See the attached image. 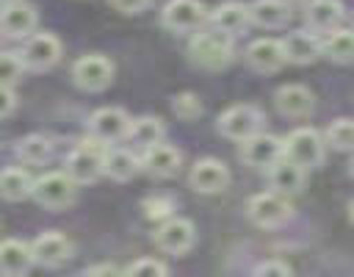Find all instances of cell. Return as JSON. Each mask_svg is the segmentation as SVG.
I'll use <instances>...</instances> for the list:
<instances>
[{
	"label": "cell",
	"mask_w": 354,
	"mask_h": 277,
	"mask_svg": "<svg viewBox=\"0 0 354 277\" xmlns=\"http://www.w3.org/2000/svg\"><path fill=\"white\" fill-rule=\"evenodd\" d=\"M72 80L75 86H80L83 91H102L111 86L113 80V64L111 58L100 55V53H88V55H80L75 64H72Z\"/></svg>",
	"instance_id": "cell-8"
},
{
	"label": "cell",
	"mask_w": 354,
	"mask_h": 277,
	"mask_svg": "<svg viewBox=\"0 0 354 277\" xmlns=\"http://www.w3.org/2000/svg\"><path fill=\"white\" fill-rule=\"evenodd\" d=\"M180 163H183V155L177 147L171 144H152V147H144V155H141V169L152 177H171L180 172Z\"/></svg>",
	"instance_id": "cell-17"
},
{
	"label": "cell",
	"mask_w": 354,
	"mask_h": 277,
	"mask_svg": "<svg viewBox=\"0 0 354 277\" xmlns=\"http://www.w3.org/2000/svg\"><path fill=\"white\" fill-rule=\"evenodd\" d=\"M218 133L224 138H232V141H243L249 136H254L260 127H263V111L252 102H238V105H230L221 116H218Z\"/></svg>",
	"instance_id": "cell-6"
},
{
	"label": "cell",
	"mask_w": 354,
	"mask_h": 277,
	"mask_svg": "<svg viewBox=\"0 0 354 277\" xmlns=\"http://www.w3.org/2000/svg\"><path fill=\"white\" fill-rule=\"evenodd\" d=\"M11 3H19V0H0V6H11Z\"/></svg>",
	"instance_id": "cell-41"
},
{
	"label": "cell",
	"mask_w": 354,
	"mask_h": 277,
	"mask_svg": "<svg viewBox=\"0 0 354 277\" xmlns=\"http://www.w3.org/2000/svg\"><path fill=\"white\" fill-rule=\"evenodd\" d=\"M254 274H274V277H279V274H290V266L288 263H282V260H266V263H260V266H254Z\"/></svg>",
	"instance_id": "cell-36"
},
{
	"label": "cell",
	"mask_w": 354,
	"mask_h": 277,
	"mask_svg": "<svg viewBox=\"0 0 354 277\" xmlns=\"http://www.w3.org/2000/svg\"><path fill=\"white\" fill-rule=\"evenodd\" d=\"M130 116L116 108V105H108V108H97L91 116H88V133L102 141V144H116L122 138H127L130 133Z\"/></svg>",
	"instance_id": "cell-10"
},
{
	"label": "cell",
	"mask_w": 354,
	"mask_h": 277,
	"mask_svg": "<svg viewBox=\"0 0 354 277\" xmlns=\"http://www.w3.org/2000/svg\"><path fill=\"white\" fill-rule=\"evenodd\" d=\"M163 136H166V127H163V122L158 116H138V119H133L130 122V133H127V138L136 141L138 147H152V144L163 141Z\"/></svg>",
	"instance_id": "cell-29"
},
{
	"label": "cell",
	"mask_w": 354,
	"mask_h": 277,
	"mask_svg": "<svg viewBox=\"0 0 354 277\" xmlns=\"http://www.w3.org/2000/svg\"><path fill=\"white\" fill-rule=\"evenodd\" d=\"M274 105L282 116L288 119H304L313 114L315 108V97L307 86L301 83H288V86H279L277 94H274Z\"/></svg>",
	"instance_id": "cell-15"
},
{
	"label": "cell",
	"mask_w": 354,
	"mask_h": 277,
	"mask_svg": "<svg viewBox=\"0 0 354 277\" xmlns=\"http://www.w3.org/2000/svg\"><path fill=\"white\" fill-rule=\"evenodd\" d=\"M17 155H19L22 163H33V166L47 163L53 158V141L47 136L30 133V136H25V138L17 141Z\"/></svg>",
	"instance_id": "cell-28"
},
{
	"label": "cell",
	"mask_w": 354,
	"mask_h": 277,
	"mask_svg": "<svg viewBox=\"0 0 354 277\" xmlns=\"http://www.w3.org/2000/svg\"><path fill=\"white\" fill-rule=\"evenodd\" d=\"M25 69L28 66L19 53H0V86H17Z\"/></svg>",
	"instance_id": "cell-31"
},
{
	"label": "cell",
	"mask_w": 354,
	"mask_h": 277,
	"mask_svg": "<svg viewBox=\"0 0 354 277\" xmlns=\"http://www.w3.org/2000/svg\"><path fill=\"white\" fill-rule=\"evenodd\" d=\"M246 64L254 69V72H277L288 64L285 58V44L277 42V39H254L249 47H246Z\"/></svg>",
	"instance_id": "cell-16"
},
{
	"label": "cell",
	"mask_w": 354,
	"mask_h": 277,
	"mask_svg": "<svg viewBox=\"0 0 354 277\" xmlns=\"http://www.w3.org/2000/svg\"><path fill=\"white\" fill-rule=\"evenodd\" d=\"M324 141L326 138L315 127H296L282 138L285 158H290L304 169H315L324 163Z\"/></svg>",
	"instance_id": "cell-3"
},
{
	"label": "cell",
	"mask_w": 354,
	"mask_h": 277,
	"mask_svg": "<svg viewBox=\"0 0 354 277\" xmlns=\"http://www.w3.org/2000/svg\"><path fill=\"white\" fill-rule=\"evenodd\" d=\"M152 0H111V6L122 14H141L144 8H149Z\"/></svg>",
	"instance_id": "cell-37"
},
{
	"label": "cell",
	"mask_w": 354,
	"mask_h": 277,
	"mask_svg": "<svg viewBox=\"0 0 354 277\" xmlns=\"http://www.w3.org/2000/svg\"><path fill=\"white\" fill-rule=\"evenodd\" d=\"M207 8L199 0H169L160 11V22L171 33H196L207 22Z\"/></svg>",
	"instance_id": "cell-7"
},
{
	"label": "cell",
	"mask_w": 354,
	"mask_h": 277,
	"mask_svg": "<svg viewBox=\"0 0 354 277\" xmlns=\"http://www.w3.org/2000/svg\"><path fill=\"white\" fill-rule=\"evenodd\" d=\"M304 19H307V28L315 30V33H329L340 25L343 19V6L340 0H310L307 3V11H304Z\"/></svg>",
	"instance_id": "cell-23"
},
{
	"label": "cell",
	"mask_w": 354,
	"mask_h": 277,
	"mask_svg": "<svg viewBox=\"0 0 354 277\" xmlns=\"http://www.w3.org/2000/svg\"><path fill=\"white\" fill-rule=\"evenodd\" d=\"M268 183L279 194H299L307 183V169L282 155L277 163L268 166Z\"/></svg>",
	"instance_id": "cell-21"
},
{
	"label": "cell",
	"mask_w": 354,
	"mask_h": 277,
	"mask_svg": "<svg viewBox=\"0 0 354 277\" xmlns=\"http://www.w3.org/2000/svg\"><path fill=\"white\" fill-rule=\"evenodd\" d=\"M66 172L77 183H94L100 175H105V144L97 141L94 136L80 141L66 155Z\"/></svg>",
	"instance_id": "cell-4"
},
{
	"label": "cell",
	"mask_w": 354,
	"mask_h": 277,
	"mask_svg": "<svg viewBox=\"0 0 354 277\" xmlns=\"http://www.w3.org/2000/svg\"><path fill=\"white\" fill-rule=\"evenodd\" d=\"M141 169V158H136L130 150H122V147H113V150H105V175L111 180H130L136 172Z\"/></svg>",
	"instance_id": "cell-27"
},
{
	"label": "cell",
	"mask_w": 354,
	"mask_h": 277,
	"mask_svg": "<svg viewBox=\"0 0 354 277\" xmlns=\"http://www.w3.org/2000/svg\"><path fill=\"white\" fill-rule=\"evenodd\" d=\"M348 172H351V177H354V161H351V163H348Z\"/></svg>",
	"instance_id": "cell-42"
},
{
	"label": "cell",
	"mask_w": 354,
	"mask_h": 277,
	"mask_svg": "<svg viewBox=\"0 0 354 277\" xmlns=\"http://www.w3.org/2000/svg\"><path fill=\"white\" fill-rule=\"evenodd\" d=\"M77 180L64 169V172H47L41 175L39 180H33V199L41 205V208H50V211H61L66 205L75 202V194H77Z\"/></svg>",
	"instance_id": "cell-2"
},
{
	"label": "cell",
	"mask_w": 354,
	"mask_h": 277,
	"mask_svg": "<svg viewBox=\"0 0 354 277\" xmlns=\"http://www.w3.org/2000/svg\"><path fill=\"white\" fill-rule=\"evenodd\" d=\"M285 44V58L288 64H313L321 58V33L315 30H293L290 36L282 39Z\"/></svg>",
	"instance_id": "cell-20"
},
{
	"label": "cell",
	"mask_w": 354,
	"mask_h": 277,
	"mask_svg": "<svg viewBox=\"0 0 354 277\" xmlns=\"http://www.w3.org/2000/svg\"><path fill=\"white\" fill-rule=\"evenodd\" d=\"M207 22H210V28H216V30H224V33H230V36H238V33H243V30L249 28L252 14H249V6H243V3H238V0H227V3H221V6H216V8L210 11Z\"/></svg>",
	"instance_id": "cell-19"
},
{
	"label": "cell",
	"mask_w": 354,
	"mask_h": 277,
	"mask_svg": "<svg viewBox=\"0 0 354 277\" xmlns=\"http://www.w3.org/2000/svg\"><path fill=\"white\" fill-rule=\"evenodd\" d=\"M321 55H326L335 64L354 61V30L351 28H335L321 36Z\"/></svg>",
	"instance_id": "cell-24"
},
{
	"label": "cell",
	"mask_w": 354,
	"mask_h": 277,
	"mask_svg": "<svg viewBox=\"0 0 354 277\" xmlns=\"http://www.w3.org/2000/svg\"><path fill=\"white\" fill-rule=\"evenodd\" d=\"M171 111H174L180 119L194 122V119L202 114V100H199L196 94H191V91H180V94H174V100H171Z\"/></svg>",
	"instance_id": "cell-32"
},
{
	"label": "cell",
	"mask_w": 354,
	"mask_h": 277,
	"mask_svg": "<svg viewBox=\"0 0 354 277\" xmlns=\"http://www.w3.org/2000/svg\"><path fill=\"white\" fill-rule=\"evenodd\" d=\"M36 22H39L36 8L25 6L22 0L11 3V6H3V11H0V30L8 39H28L36 30Z\"/></svg>",
	"instance_id": "cell-18"
},
{
	"label": "cell",
	"mask_w": 354,
	"mask_h": 277,
	"mask_svg": "<svg viewBox=\"0 0 354 277\" xmlns=\"http://www.w3.org/2000/svg\"><path fill=\"white\" fill-rule=\"evenodd\" d=\"M249 14H252V22L260 25V28H282L288 25L290 19V6H285L282 0H254L249 6Z\"/></svg>",
	"instance_id": "cell-25"
},
{
	"label": "cell",
	"mask_w": 354,
	"mask_h": 277,
	"mask_svg": "<svg viewBox=\"0 0 354 277\" xmlns=\"http://www.w3.org/2000/svg\"><path fill=\"white\" fill-rule=\"evenodd\" d=\"M144 213L149 219H169L171 216V199H166V197H149V199H144Z\"/></svg>",
	"instance_id": "cell-34"
},
{
	"label": "cell",
	"mask_w": 354,
	"mask_h": 277,
	"mask_svg": "<svg viewBox=\"0 0 354 277\" xmlns=\"http://www.w3.org/2000/svg\"><path fill=\"white\" fill-rule=\"evenodd\" d=\"M30 249H33V260H36L39 266H44V269H58V266H64V263L72 258L75 244H72L64 233L47 230V233H41V235L30 244Z\"/></svg>",
	"instance_id": "cell-14"
},
{
	"label": "cell",
	"mask_w": 354,
	"mask_h": 277,
	"mask_svg": "<svg viewBox=\"0 0 354 277\" xmlns=\"http://www.w3.org/2000/svg\"><path fill=\"white\" fill-rule=\"evenodd\" d=\"M326 144L337 152H351L354 150V119H335L326 127Z\"/></svg>",
	"instance_id": "cell-30"
},
{
	"label": "cell",
	"mask_w": 354,
	"mask_h": 277,
	"mask_svg": "<svg viewBox=\"0 0 354 277\" xmlns=\"http://www.w3.org/2000/svg\"><path fill=\"white\" fill-rule=\"evenodd\" d=\"M33 194V177L22 166H8L0 172V197L8 202H19Z\"/></svg>",
	"instance_id": "cell-26"
},
{
	"label": "cell",
	"mask_w": 354,
	"mask_h": 277,
	"mask_svg": "<svg viewBox=\"0 0 354 277\" xmlns=\"http://www.w3.org/2000/svg\"><path fill=\"white\" fill-rule=\"evenodd\" d=\"M188 183H191V188L196 194H218V191H224L230 186V169L218 158H199L191 166Z\"/></svg>",
	"instance_id": "cell-13"
},
{
	"label": "cell",
	"mask_w": 354,
	"mask_h": 277,
	"mask_svg": "<svg viewBox=\"0 0 354 277\" xmlns=\"http://www.w3.org/2000/svg\"><path fill=\"white\" fill-rule=\"evenodd\" d=\"M169 271V266L166 263H160V260H155V258H138V260H133L127 269H124V274H149V277H163Z\"/></svg>",
	"instance_id": "cell-33"
},
{
	"label": "cell",
	"mask_w": 354,
	"mask_h": 277,
	"mask_svg": "<svg viewBox=\"0 0 354 277\" xmlns=\"http://www.w3.org/2000/svg\"><path fill=\"white\" fill-rule=\"evenodd\" d=\"M348 219H351V224H354V199H351V205H348Z\"/></svg>",
	"instance_id": "cell-40"
},
{
	"label": "cell",
	"mask_w": 354,
	"mask_h": 277,
	"mask_svg": "<svg viewBox=\"0 0 354 277\" xmlns=\"http://www.w3.org/2000/svg\"><path fill=\"white\" fill-rule=\"evenodd\" d=\"M246 213L249 219L257 224V227H282L290 216H293V205L288 202V194H279V191H263V194H254L249 202H246Z\"/></svg>",
	"instance_id": "cell-5"
},
{
	"label": "cell",
	"mask_w": 354,
	"mask_h": 277,
	"mask_svg": "<svg viewBox=\"0 0 354 277\" xmlns=\"http://www.w3.org/2000/svg\"><path fill=\"white\" fill-rule=\"evenodd\" d=\"M22 61L33 72H44L61 61V42L53 33H30L22 47Z\"/></svg>",
	"instance_id": "cell-11"
},
{
	"label": "cell",
	"mask_w": 354,
	"mask_h": 277,
	"mask_svg": "<svg viewBox=\"0 0 354 277\" xmlns=\"http://www.w3.org/2000/svg\"><path fill=\"white\" fill-rule=\"evenodd\" d=\"M282 3H285V6H290V8H293V6H301V3H304V0H282Z\"/></svg>",
	"instance_id": "cell-39"
},
{
	"label": "cell",
	"mask_w": 354,
	"mask_h": 277,
	"mask_svg": "<svg viewBox=\"0 0 354 277\" xmlns=\"http://www.w3.org/2000/svg\"><path fill=\"white\" fill-rule=\"evenodd\" d=\"M194 238H196V230L188 219L183 216H169L163 219V224L155 230V244L158 249L169 252V255H185L191 247H194Z\"/></svg>",
	"instance_id": "cell-12"
},
{
	"label": "cell",
	"mask_w": 354,
	"mask_h": 277,
	"mask_svg": "<svg viewBox=\"0 0 354 277\" xmlns=\"http://www.w3.org/2000/svg\"><path fill=\"white\" fill-rule=\"evenodd\" d=\"M241 161L252 169H268L271 163H277L282 155H285V147H282V138L271 136V133H254L249 138L241 141V150H238Z\"/></svg>",
	"instance_id": "cell-9"
},
{
	"label": "cell",
	"mask_w": 354,
	"mask_h": 277,
	"mask_svg": "<svg viewBox=\"0 0 354 277\" xmlns=\"http://www.w3.org/2000/svg\"><path fill=\"white\" fill-rule=\"evenodd\" d=\"M232 39L235 36H230L224 30H216V28L196 30L191 36L188 55L202 69H224L232 61V55H235V42Z\"/></svg>",
	"instance_id": "cell-1"
},
{
	"label": "cell",
	"mask_w": 354,
	"mask_h": 277,
	"mask_svg": "<svg viewBox=\"0 0 354 277\" xmlns=\"http://www.w3.org/2000/svg\"><path fill=\"white\" fill-rule=\"evenodd\" d=\"M17 111V94L11 86H0V119L11 116Z\"/></svg>",
	"instance_id": "cell-35"
},
{
	"label": "cell",
	"mask_w": 354,
	"mask_h": 277,
	"mask_svg": "<svg viewBox=\"0 0 354 277\" xmlns=\"http://www.w3.org/2000/svg\"><path fill=\"white\" fill-rule=\"evenodd\" d=\"M86 274H119V269L111 263H100V266H88Z\"/></svg>",
	"instance_id": "cell-38"
},
{
	"label": "cell",
	"mask_w": 354,
	"mask_h": 277,
	"mask_svg": "<svg viewBox=\"0 0 354 277\" xmlns=\"http://www.w3.org/2000/svg\"><path fill=\"white\" fill-rule=\"evenodd\" d=\"M33 263H36V260H33L30 244H25V241H19V238H6V241H0V274L17 277V274L30 271Z\"/></svg>",
	"instance_id": "cell-22"
}]
</instances>
